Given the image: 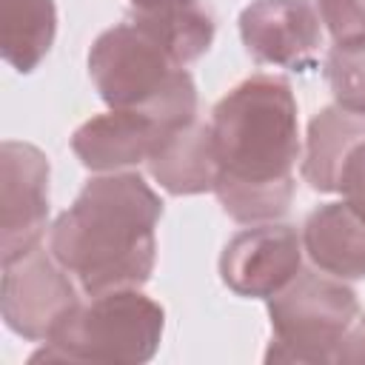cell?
Listing matches in <instances>:
<instances>
[{
  "label": "cell",
  "instance_id": "cell-1",
  "mask_svg": "<svg viewBox=\"0 0 365 365\" xmlns=\"http://www.w3.org/2000/svg\"><path fill=\"white\" fill-rule=\"evenodd\" d=\"M217 157L214 194L222 211L259 225L279 220L297 191L299 123L291 83L277 74H254L234 86L211 111Z\"/></svg>",
  "mask_w": 365,
  "mask_h": 365
},
{
  "label": "cell",
  "instance_id": "cell-2",
  "mask_svg": "<svg viewBox=\"0 0 365 365\" xmlns=\"http://www.w3.org/2000/svg\"><path fill=\"white\" fill-rule=\"evenodd\" d=\"M160 194L134 171L91 177L54 220L48 251L86 297L143 288L157 262Z\"/></svg>",
  "mask_w": 365,
  "mask_h": 365
},
{
  "label": "cell",
  "instance_id": "cell-3",
  "mask_svg": "<svg viewBox=\"0 0 365 365\" xmlns=\"http://www.w3.org/2000/svg\"><path fill=\"white\" fill-rule=\"evenodd\" d=\"M88 77L108 108H140L168 131L197 120L194 77L131 20L106 29L94 40Z\"/></svg>",
  "mask_w": 365,
  "mask_h": 365
},
{
  "label": "cell",
  "instance_id": "cell-4",
  "mask_svg": "<svg viewBox=\"0 0 365 365\" xmlns=\"http://www.w3.org/2000/svg\"><path fill=\"white\" fill-rule=\"evenodd\" d=\"M163 328L165 311L140 288L108 291L80 302L31 354V362L143 365L154 359Z\"/></svg>",
  "mask_w": 365,
  "mask_h": 365
},
{
  "label": "cell",
  "instance_id": "cell-5",
  "mask_svg": "<svg viewBox=\"0 0 365 365\" xmlns=\"http://www.w3.org/2000/svg\"><path fill=\"white\" fill-rule=\"evenodd\" d=\"M274 339L265 362H334L342 336L359 317L354 288L339 277L299 271L282 291L268 297Z\"/></svg>",
  "mask_w": 365,
  "mask_h": 365
},
{
  "label": "cell",
  "instance_id": "cell-6",
  "mask_svg": "<svg viewBox=\"0 0 365 365\" xmlns=\"http://www.w3.org/2000/svg\"><path fill=\"white\" fill-rule=\"evenodd\" d=\"M0 305L9 331L31 342H46L80 305V297L68 271L40 242L23 257L3 262Z\"/></svg>",
  "mask_w": 365,
  "mask_h": 365
},
{
  "label": "cell",
  "instance_id": "cell-7",
  "mask_svg": "<svg viewBox=\"0 0 365 365\" xmlns=\"http://www.w3.org/2000/svg\"><path fill=\"white\" fill-rule=\"evenodd\" d=\"M48 222V157L20 140L0 145V259L11 262L43 242Z\"/></svg>",
  "mask_w": 365,
  "mask_h": 365
},
{
  "label": "cell",
  "instance_id": "cell-8",
  "mask_svg": "<svg viewBox=\"0 0 365 365\" xmlns=\"http://www.w3.org/2000/svg\"><path fill=\"white\" fill-rule=\"evenodd\" d=\"M302 237L285 222H259L234 234L220 254V279L245 299H268L302 271Z\"/></svg>",
  "mask_w": 365,
  "mask_h": 365
},
{
  "label": "cell",
  "instance_id": "cell-9",
  "mask_svg": "<svg viewBox=\"0 0 365 365\" xmlns=\"http://www.w3.org/2000/svg\"><path fill=\"white\" fill-rule=\"evenodd\" d=\"M240 37L262 66L311 71L322 46V20L311 0H251L240 14Z\"/></svg>",
  "mask_w": 365,
  "mask_h": 365
},
{
  "label": "cell",
  "instance_id": "cell-10",
  "mask_svg": "<svg viewBox=\"0 0 365 365\" xmlns=\"http://www.w3.org/2000/svg\"><path fill=\"white\" fill-rule=\"evenodd\" d=\"M168 128L140 108H111L86 120L71 134V151L88 171H120L148 163Z\"/></svg>",
  "mask_w": 365,
  "mask_h": 365
},
{
  "label": "cell",
  "instance_id": "cell-11",
  "mask_svg": "<svg viewBox=\"0 0 365 365\" xmlns=\"http://www.w3.org/2000/svg\"><path fill=\"white\" fill-rule=\"evenodd\" d=\"M302 248L319 271L339 279H365V220L345 200L308 214Z\"/></svg>",
  "mask_w": 365,
  "mask_h": 365
},
{
  "label": "cell",
  "instance_id": "cell-12",
  "mask_svg": "<svg viewBox=\"0 0 365 365\" xmlns=\"http://www.w3.org/2000/svg\"><path fill=\"white\" fill-rule=\"evenodd\" d=\"M148 171L174 197H191L214 191L217 157L211 143V128L191 120L163 137L157 151L148 157Z\"/></svg>",
  "mask_w": 365,
  "mask_h": 365
},
{
  "label": "cell",
  "instance_id": "cell-13",
  "mask_svg": "<svg viewBox=\"0 0 365 365\" xmlns=\"http://www.w3.org/2000/svg\"><path fill=\"white\" fill-rule=\"evenodd\" d=\"M362 143H365V114L351 111L339 103L325 106L308 123L302 180L319 194L339 191V174L348 157Z\"/></svg>",
  "mask_w": 365,
  "mask_h": 365
},
{
  "label": "cell",
  "instance_id": "cell-14",
  "mask_svg": "<svg viewBox=\"0 0 365 365\" xmlns=\"http://www.w3.org/2000/svg\"><path fill=\"white\" fill-rule=\"evenodd\" d=\"M128 20L151 34L182 68L211 48L217 31L214 14L202 0H151L131 6Z\"/></svg>",
  "mask_w": 365,
  "mask_h": 365
},
{
  "label": "cell",
  "instance_id": "cell-15",
  "mask_svg": "<svg viewBox=\"0 0 365 365\" xmlns=\"http://www.w3.org/2000/svg\"><path fill=\"white\" fill-rule=\"evenodd\" d=\"M54 0H0V54L17 74H31L51 51Z\"/></svg>",
  "mask_w": 365,
  "mask_h": 365
},
{
  "label": "cell",
  "instance_id": "cell-16",
  "mask_svg": "<svg viewBox=\"0 0 365 365\" xmlns=\"http://www.w3.org/2000/svg\"><path fill=\"white\" fill-rule=\"evenodd\" d=\"M325 80L339 106L365 114V40L334 43L325 57Z\"/></svg>",
  "mask_w": 365,
  "mask_h": 365
},
{
  "label": "cell",
  "instance_id": "cell-17",
  "mask_svg": "<svg viewBox=\"0 0 365 365\" xmlns=\"http://www.w3.org/2000/svg\"><path fill=\"white\" fill-rule=\"evenodd\" d=\"M317 11L334 43L365 40V0H317Z\"/></svg>",
  "mask_w": 365,
  "mask_h": 365
},
{
  "label": "cell",
  "instance_id": "cell-18",
  "mask_svg": "<svg viewBox=\"0 0 365 365\" xmlns=\"http://www.w3.org/2000/svg\"><path fill=\"white\" fill-rule=\"evenodd\" d=\"M339 194L365 220V143L356 145V151L348 157L339 174Z\"/></svg>",
  "mask_w": 365,
  "mask_h": 365
},
{
  "label": "cell",
  "instance_id": "cell-19",
  "mask_svg": "<svg viewBox=\"0 0 365 365\" xmlns=\"http://www.w3.org/2000/svg\"><path fill=\"white\" fill-rule=\"evenodd\" d=\"M334 362H342V365H365V314L342 336V342H339V348L334 354Z\"/></svg>",
  "mask_w": 365,
  "mask_h": 365
},
{
  "label": "cell",
  "instance_id": "cell-20",
  "mask_svg": "<svg viewBox=\"0 0 365 365\" xmlns=\"http://www.w3.org/2000/svg\"><path fill=\"white\" fill-rule=\"evenodd\" d=\"M143 3H151V0H131V6H143Z\"/></svg>",
  "mask_w": 365,
  "mask_h": 365
}]
</instances>
